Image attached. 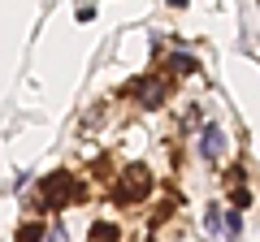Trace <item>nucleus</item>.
Wrapping results in <instances>:
<instances>
[{"label":"nucleus","instance_id":"7","mask_svg":"<svg viewBox=\"0 0 260 242\" xmlns=\"http://www.w3.org/2000/svg\"><path fill=\"white\" fill-rule=\"evenodd\" d=\"M169 74H195V56L174 52V56H169Z\"/></svg>","mask_w":260,"mask_h":242},{"label":"nucleus","instance_id":"2","mask_svg":"<svg viewBox=\"0 0 260 242\" xmlns=\"http://www.w3.org/2000/svg\"><path fill=\"white\" fill-rule=\"evenodd\" d=\"M148 190H152V173H148L143 165H135V169H126V173L117 177L113 195H117V204H139Z\"/></svg>","mask_w":260,"mask_h":242},{"label":"nucleus","instance_id":"3","mask_svg":"<svg viewBox=\"0 0 260 242\" xmlns=\"http://www.w3.org/2000/svg\"><path fill=\"white\" fill-rule=\"evenodd\" d=\"M126 95L139 104V108H160V104H165V95H169V87H165V78L143 74V78H135V83L126 87Z\"/></svg>","mask_w":260,"mask_h":242},{"label":"nucleus","instance_id":"8","mask_svg":"<svg viewBox=\"0 0 260 242\" xmlns=\"http://www.w3.org/2000/svg\"><path fill=\"white\" fill-rule=\"evenodd\" d=\"M204 221H208V229H213V233L221 229V212H217V208H208V216H204Z\"/></svg>","mask_w":260,"mask_h":242},{"label":"nucleus","instance_id":"4","mask_svg":"<svg viewBox=\"0 0 260 242\" xmlns=\"http://www.w3.org/2000/svg\"><path fill=\"white\" fill-rule=\"evenodd\" d=\"M195 147H200V160L204 165H221L225 151H230V139H225V130L217 121H208L204 130H200V139H195Z\"/></svg>","mask_w":260,"mask_h":242},{"label":"nucleus","instance_id":"6","mask_svg":"<svg viewBox=\"0 0 260 242\" xmlns=\"http://www.w3.org/2000/svg\"><path fill=\"white\" fill-rule=\"evenodd\" d=\"M91 242H121V229L109 225V221H100V225H91Z\"/></svg>","mask_w":260,"mask_h":242},{"label":"nucleus","instance_id":"1","mask_svg":"<svg viewBox=\"0 0 260 242\" xmlns=\"http://www.w3.org/2000/svg\"><path fill=\"white\" fill-rule=\"evenodd\" d=\"M78 195H83V186H78V177L65 173V169L39 182V208H65V204H74Z\"/></svg>","mask_w":260,"mask_h":242},{"label":"nucleus","instance_id":"5","mask_svg":"<svg viewBox=\"0 0 260 242\" xmlns=\"http://www.w3.org/2000/svg\"><path fill=\"white\" fill-rule=\"evenodd\" d=\"M48 238V229L39 221H30V225H18V233H13V242H44Z\"/></svg>","mask_w":260,"mask_h":242}]
</instances>
